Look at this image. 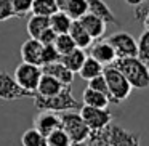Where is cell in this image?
<instances>
[{
	"label": "cell",
	"mask_w": 149,
	"mask_h": 146,
	"mask_svg": "<svg viewBox=\"0 0 149 146\" xmlns=\"http://www.w3.org/2000/svg\"><path fill=\"white\" fill-rule=\"evenodd\" d=\"M34 106L39 111H53V112H64V111H77L82 108V103L72 96V87L66 85L59 93L52 96H34Z\"/></svg>",
	"instance_id": "cell-1"
},
{
	"label": "cell",
	"mask_w": 149,
	"mask_h": 146,
	"mask_svg": "<svg viewBox=\"0 0 149 146\" xmlns=\"http://www.w3.org/2000/svg\"><path fill=\"white\" fill-rule=\"evenodd\" d=\"M120 72L127 77L133 88H148L149 87V64L138 58V56H125L116 58L112 63Z\"/></svg>",
	"instance_id": "cell-2"
},
{
	"label": "cell",
	"mask_w": 149,
	"mask_h": 146,
	"mask_svg": "<svg viewBox=\"0 0 149 146\" xmlns=\"http://www.w3.org/2000/svg\"><path fill=\"white\" fill-rule=\"evenodd\" d=\"M103 74H104V79H106V84H107V95H109L111 103L120 104L122 101L128 100L133 87L130 85V82L127 80L125 75L114 64H107L103 69Z\"/></svg>",
	"instance_id": "cell-3"
},
{
	"label": "cell",
	"mask_w": 149,
	"mask_h": 146,
	"mask_svg": "<svg viewBox=\"0 0 149 146\" xmlns=\"http://www.w3.org/2000/svg\"><path fill=\"white\" fill-rule=\"evenodd\" d=\"M61 119V129L69 135L71 141H87L91 130L84 122L80 112H72V111H64L59 112Z\"/></svg>",
	"instance_id": "cell-4"
},
{
	"label": "cell",
	"mask_w": 149,
	"mask_h": 146,
	"mask_svg": "<svg viewBox=\"0 0 149 146\" xmlns=\"http://www.w3.org/2000/svg\"><path fill=\"white\" fill-rule=\"evenodd\" d=\"M101 135L109 146H141L139 133L127 130L117 124H109L101 130Z\"/></svg>",
	"instance_id": "cell-5"
},
{
	"label": "cell",
	"mask_w": 149,
	"mask_h": 146,
	"mask_svg": "<svg viewBox=\"0 0 149 146\" xmlns=\"http://www.w3.org/2000/svg\"><path fill=\"white\" fill-rule=\"evenodd\" d=\"M42 66H37V64H31V63H19L15 69V80L18 82L19 87H23L24 90L27 92H32L36 93L37 90V85H39V80L42 77Z\"/></svg>",
	"instance_id": "cell-6"
},
{
	"label": "cell",
	"mask_w": 149,
	"mask_h": 146,
	"mask_svg": "<svg viewBox=\"0 0 149 146\" xmlns=\"http://www.w3.org/2000/svg\"><path fill=\"white\" fill-rule=\"evenodd\" d=\"M79 112H80L84 122L88 125V129L91 132L103 130L106 125H109L112 122L114 117V114L107 108H95V106H87V104H82Z\"/></svg>",
	"instance_id": "cell-7"
},
{
	"label": "cell",
	"mask_w": 149,
	"mask_h": 146,
	"mask_svg": "<svg viewBox=\"0 0 149 146\" xmlns=\"http://www.w3.org/2000/svg\"><path fill=\"white\" fill-rule=\"evenodd\" d=\"M37 93L24 90L18 85L15 77L7 71H0V100L5 101H15L23 100V98H34Z\"/></svg>",
	"instance_id": "cell-8"
},
{
	"label": "cell",
	"mask_w": 149,
	"mask_h": 146,
	"mask_svg": "<svg viewBox=\"0 0 149 146\" xmlns=\"http://www.w3.org/2000/svg\"><path fill=\"white\" fill-rule=\"evenodd\" d=\"M107 42L114 47L117 58H125V56H136L138 53V42L135 37L128 32H117L107 37Z\"/></svg>",
	"instance_id": "cell-9"
},
{
	"label": "cell",
	"mask_w": 149,
	"mask_h": 146,
	"mask_svg": "<svg viewBox=\"0 0 149 146\" xmlns=\"http://www.w3.org/2000/svg\"><path fill=\"white\" fill-rule=\"evenodd\" d=\"M88 48H90V56L95 58L96 61H100L103 66L112 64L117 58L116 50H114V47L107 40H98V42L91 43Z\"/></svg>",
	"instance_id": "cell-10"
},
{
	"label": "cell",
	"mask_w": 149,
	"mask_h": 146,
	"mask_svg": "<svg viewBox=\"0 0 149 146\" xmlns=\"http://www.w3.org/2000/svg\"><path fill=\"white\" fill-rule=\"evenodd\" d=\"M42 48L43 43L31 37L29 40H26L21 45V59L26 63H31V64L42 66Z\"/></svg>",
	"instance_id": "cell-11"
},
{
	"label": "cell",
	"mask_w": 149,
	"mask_h": 146,
	"mask_svg": "<svg viewBox=\"0 0 149 146\" xmlns=\"http://www.w3.org/2000/svg\"><path fill=\"white\" fill-rule=\"evenodd\" d=\"M34 127L47 136L52 130L61 127V119H59V116L56 112H53V111H42V112H39V116H36V119H34Z\"/></svg>",
	"instance_id": "cell-12"
},
{
	"label": "cell",
	"mask_w": 149,
	"mask_h": 146,
	"mask_svg": "<svg viewBox=\"0 0 149 146\" xmlns=\"http://www.w3.org/2000/svg\"><path fill=\"white\" fill-rule=\"evenodd\" d=\"M88 2V13H93L95 16L101 18L106 24H112V26H120V21L116 18L112 10L104 0H87Z\"/></svg>",
	"instance_id": "cell-13"
},
{
	"label": "cell",
	"mask_w": 149,
	"mask_h": 146,
	"mask_svg": "<svg viewBox=\"0 0 149 146\" xmlns=\"http://www.w3.org/2000/svg\"><path fill=\"white\" fill-rule=\"evenodd\" d=\"M42 72L43 74H48L52 77L58 79L61 84L64 85H71L74 82V72L71 69H68L61 61H55V63H48V64L42 66Z\"/></svg>",
	"instance_id": "cell-14"
},
{
	"label": "cell",
	"mask_w": 149,
	"mask_h": 146,
	"mask_svg": "<svg viewBox=\"0 0 149 146\" xmlns=\"http://www.w3.org/2000/svg\"><path fill=\"white\" fill-rule=\"evenodd\" d=\"M79 21H80V24L85 27V31L91 36V39H93V40L95 39H101V37L104 36V32H106V26H107V24L104 23L101 18L95 16L93 13H85Z\"/></svg>",
	"instance_id": "cell-15"
},
{
	"label": "cell",
	"mask_w": 149,
	"mask_h": 146,
	"mask_svg": "<svg viewBox=\"0 0 149 146\" xmlns=\"http://www.w3.org/2000/svg\"><path fill=\"white\" fill-rule=\"evenodd\" d=\"M66 85L61 84L58 79L52 77L48 74H42L39 80V85H37V90L36 93L37 95H42V96H52V95H56L64 88Z\"/></svg>",
	"instance_id": "cell-16"
},
{
	"label": "cell",
	"mask_w": 149,
	"mask_h": 146,
	"mask_svg": "<svg viewBox=\"0 0 149 146\" xmlns=\"http://www.w3.org/2000/svg\"><path fill=\"white\" fill-rule=\"evenodd\" d=\"M69 36L72 37V40H74L75 47H79V48H88V47L93 43V39H91V36L85 31V27L80 24V21L75 20L72 21L71 24V29H69Z\"/></svg>",
	"instance_id": "cell-17"
},
{
	"label": "cell",
	"mask_w": 149,
	"mask_h": 146,
	"mask_svg": "<svg viewBox=\"0 0 149 146\" xmlns=\"http://www.w3.org/2000/svg\"><path fill=\"white\" fill-rule=\"evenodd\" d=\"M50 27V18L48 16H42V15H34L27 20V34H29V37H32V39H37L39 40V37L42 36V32L45 29H48Z\"/></svg>",
	"instance_id": "cell-18"
},
{
	"label": "cell",
	"mask_w": 149,
	"mask_h": 146,
	"mask_svg": "<svg viewBox=\"0 0 149 146\" xmlns=\"http://www.w3.org/2000/svg\"><path fill=\"white\" fill-rule=\"evenodd\" d=\"M85 58H87V55H85V50L84 48H79V47H75L72 52L66 53V55L61 56V59L59 61L63 63V64L66 66L68 69H71L72 72H79V69L82 68V64H84Z\"/></svg>",
	"instance_id": "cell-19"
},
{
	"label": "cell",
	"mask_w": 149,
	"mask_h": 146,
	"mask_svg": "<svg viewBox=\"0 0 149 146\" xmlns=\"http://www.w3.org/2000/svg\"><path fill=\"white\" fill-rule=\"evenodd\" d=\"M109 96L98 90L87 87L82 93V104H87V106H95V108H107L109 104Z\"/></svg>",
	"instance_id": "cell-20"
},
{
	"label": "cell",
	"mask_w": 149,
	"mask_h": 146,
	"mask_svg": "<svg viewBox=\"0 0 149 146\" xmlns=\"http://www.w3.org/2000/svg\"><path fill=\"white\" fill-rule=\"evenodd\" d=\"M72 21L74 20H72L64 10H58L50 16V27H52L56 34H66L71 29Z\"/></svg>",
	"instance_id": "cell-21"
},
{
	"label": "cell",
	"mask_w": 149,
	"mask_h": 146,
	"mask_svg": "<svg viewBox=\"0 0 149 146\" xmlns=\"http://www.w3.org/2000/svg\"><path fill=\"white\" fill-rule=\"evenodd\" d=\"M103 69H104V66L101 64L100 61H96V59L91 58V56H87L84 64H82V68L79 69V75H80L82 79H85V80H90V79L103 74Z\"/></svg>",
	"instance_id": "cell-22"
},
{
	"label": "cell",
	"mask_w": 149,
	"mask_h": 146,
	"mask_svg": "<svg viewBox=\"0 0 149 146\" xmlns=\"http://www.w3.org/2000/svg\"><path fill=\"white\" fill-rule=\"evenodd\" d=\"M63 10L72 18V20H80L85 13H88V2L87 0H68Z\"/></svg>",
	"instance_id": "cell-23"
},
{
	"label": "cell",
	"mask_w": 149,
	"mask_h": 146,
	"mask_svg": "<svg viewBox=\"0 0 149 146\" xmlns=\"http://www.w3.org/2000/svg\"><path fill=\"white\" fill-rule=\"evenodd\" d=\"M21 145L23 146H47V136L42 132L32 127L26 130L21 136Z\"/></svg>",
	"instance_id": "cell-24"
},
{
	"label": "cell",
	"mask_w": 149,
	"mask_h": 146,
	"mask_svg": "<svg viewBox=\"0 0 149 146\" xmlns=\"http://www.w3.org/2000/svg\"><path fill=\"white\" fill-rule=\"evenodd\" d=\"M59 7L56 0H34L32 2V13L42 15V16H52L55 11H58Z\"/></svg>",
	"instance_id": "cell-25"
},
{
	"label": "cell",
	"mask_w": 149,
	"mask_h": 146,
	"mask_svg": "<svg viewBox=\"0 0 149 146\" xmlns=\"http://www.w3.org/2000/svg\"><path fill=\"white\" fill-rule=\"evenodd\" d=\"M69 145H71V138L61 127L52 130L47 135V146H69Z\"/></svg>",
	"instance_id": "cell-26"
},
{
	"label": "cell",
	"mask_w": 149,
	"mask_h": 146,
	"mask_svg": "<svg viewBox=\"0 0 149 146\" xmlns=\"http://www.w3.org/2000/svg\"><path fill=\"white\" fill-rule=\"evenodd\" d=\"M53 45L56 47V50H58V53H59L61 56L66 55V53H69V52H72V50L75 48V43H74V40H72V37L69 36V32H66V34H58Z\"/></svg>",
	"instance_id": "cell-27"
},
{
	"label": "cell",
	"mask_w": 149,
	"mask_h": 146,
	"mask_svg": "<svg viewBox=\"0 0 149 146\" xmlns=\"http://www.w3.org/2000/svg\"><path fill=\"white\" fill-rule=\"evenodd\" d=\"M136 42H138V53H136V56L141 61H144L146 64H149V31H144Z\"/></svg>",
	"instance_id": "cell-28"
},
{
	"label": "cell",
	"mask_w": 149,
	"mask_h": 146,
	"mask_svg": "<svg viewBox=\"0 0 149 146\" xmlns=\"http://www.w3.org/2000/svg\"><path fill=\"white\" fill-rule=\"evenodd\" d=\"M61 59V55L58 53L56 47L53 43H48V45H43L42 48V66L48 64V63H55Z\"/></svg>",
	"instance_id": "cell-29"
},
{
	"label": "cell",
	"mask_w": 149,
	"mask_h": 146,
	"mask_svg": "<svg viewBox=\"0 0 149 146\" xmlns=\"http://www.w3.org/2000/svg\"><path fill=\"white\" fill-rule=\"evenodd\" d=\"M11 18H16L13 8V0H0V23L8 21Z\"/></svg>",
	"instance_id": "cell-30"
},
{
	"label": "cell",
	"mask_w": 149,
	"mask_h": 146,
	"mask_svg": "<svg viewBox=\"0 0 149 146\" xmlns=\"http://www.w3.org/2000/svg\"><path fill=\"white\" fill-rule=\"evenodd\" d=\"M32 2L34 0H13V8L16 18H24L27 13L32 11Z\"/></svg>",
	"instance_id": "cell-31"
},
{
	"label": "cell",
	"mask_w": 149,
	"mask_h": 146,
	"mask_svg": "<svg viewBox=\"0 0 149 146\" xmlns=\"http://www.w3.org/2000/svg\"><path fill=\"white\" fill-rule=\"evenodd\" d=\"M87 87H90V88H93V90H98V92H101V93L107 95V84H106V79H104V74H100V75H96V77L90 79ZM107 96H109V95H107Z\"/></svg>",
	"instance_id": "cell-32"
},
{
	"label": "cell",
	"mask_w": 149,
	"mask_h": 146,
	"mask_svg": "<svg viewBox=\"0 0 149 146\" xmlns=\"http://www.w3.org/2000/svg\"><path fill=\"white\" fill-rule=\"evenodd\" d=\"M135 18H136V21L143 23V26L146 27V31H149V7L138 5V7L135 8Z\"/></svg>",
	"instance_id": "cell-33"
},
{
	"label": "cell",
	"mask_w": 149,
	"mask_h": 146,
	"mask_svg": "<svg viewBox=\"0 0 149 146\" xmlns=\"http://www.w3.org/2000/svg\"><path fill=\"white\" fill-rule=\"evenodd\" d=\"M88 141H90V146H109V145L106 143V140L103 138V135H101V130L90 132Z\"/></svg>",
	"instance_id": "cell-34"
},
{
	"label": "cell",
	"mask_w": 149,
	"mask_h": 146,
	"mask_svg": "<svg viewBox=\"0 0 149 146\" xmlns=\"http://www.w3.org/2000/svg\"><path fill=\"white\" fill-rule=\"evenodd\" d=\"M56 36H58V34H56L55 31L52 29V27H48V29H45V31L42 32V36L39 37V40L43 43V45H48V43H55Z\"/></svg>",
	"instance_id": "cell-35"
},
{
	"label": "cell",
	"mask_w": 149,
	"mask_h": 146,
	"mask_svg": "<svg viewBox=\"0 0 149 146\" xmlns=\"http://www.w3.org/2000/svg\"><path fill=\"white\" fill-rule=\"evenodd\" d=\"M146 0H125V3L132 5V7H138V5H143Z\"/></svg>",
	"instance_id": "cell-36"
},
{
	"label": "cell",
	"mask_w": 149,
	"mask_h": 146,
	"mask_svg": "<svg viewBox=\"0 0 149 146\" xmlns=\"http://www.w3.org/2000/svg\"><path fill=\"white\" fill-rule=\"evenodd\" d=\"M69 146H88L87 141H71Z\"/></svg>",
	"instance_id": "cell-37"
},
{
	"label": "cell",
	"mask_w": 149,
	"mask_h": 146,
	"mask_svg": "<svg viewBox=\"0 0 149 146\" xmlns=\"http://www.w3.org/2000/svg\"><path fill=\"white\" fill-rule=\"evenodd\" d=\"M56 3H58L59 10H63V8H64V5L68 3V0H56Z\"/></svg>",
	"instance_id": "cell-38"
}]
</instances>
